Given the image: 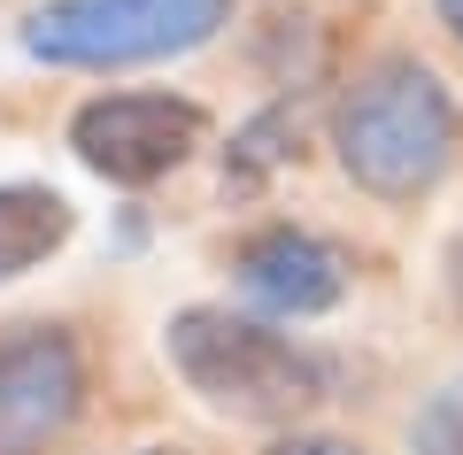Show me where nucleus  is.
Returning <instances> with one entry per match:
<instances>
[{"label":"nucleus","instance_id":"nucleus-9","mask_svg":"<svg viewBox=\"0 0 463 455\" xmlns=\"http://www.w3.org/2000/svg\"><path fill=\"white\" fill-rule=\"evenodd\" d=\"M410 448L417 455H463V378L425 393V409L410 417Z\"/></svg>","mask_w":463,"mask_h":455},{"label":"nucleus","instance_id":"nucleus-5","mask_svg":"<svg viewBox=\"0 0 463 455\" xmlns=\"http://www.w3.org/2000/svg\"><path fill=\"white\" fill-rule=\"evenodd\" d=\"M85 409V355L62 325L0 340V455H47Z\"/></svg>","mask_w":463,"mask_h":455},{"label":"nucleus","instance_id":"nucleus-2","mask_svg":"<svg viewBox=\"0 0 463 455\" xmlns=\"http://www.w3.org/2000/svg\"><path fill=\"white\" fill-rule=\"evenodd\" d=\"M163 355L209 409L248 417V424H286L301 409H317L332 386L309 347H294L286 332L232 317V309H178L163 325Z\"/></svg>","mask_w":463,"mask_h":455},{"label":"nucleus","instance_id":"nucleus-7","mask_svg":"<svg viewBox=\"0 0 463 455\" xmlns=\"http://www.w3.org/2000/svg\"><path fill=\"white\" fill-rule=\"evenodd\" d=\"M70 224H78V209L54 185H0V286L39 270L70 240Z\"/></svg>","mask_w":463,"mask_h":455},{"label":"nucleus","instance_id":"nucleus-8","mask_svg":"<svg viewBox=\"0 0 463 455\" xmlns=\"http://www.w3.org/2000/svg\"><path fill=\"white\" fill-rule=\"evenodd\" d=\"M294 139H301V109H270V116H255L240 139H232V163H224V194H255V185L270 178V170L294 155Z\"/></svg>","mask_w":463,"mask_h":455},{"label":"nucleus","instance_id":"nucleus-1","mask_svg":"<svg viewBox=\"0 0 463 455\" xmlns=\"http://www.w3.org/2000/svg\"><path fill=\"white\" fill-rule=\"evenodd\" d=\"M332 147H340V170L364 194L417 201L456 163V100L425 62L386 54L347 85L340 116H332Z\"/></svg>","mask_w":463,"mask_h":455},{"label":"nucleus","instance_id":"nucleus-10","mask_svg":"<svg viewBox=\"0 0 463 455\" xmlns=\"http://www.w3.org/2000/svg\"><path fill=\"white\" fill-rule=\"evenodd\" d=\"M270 455H364V448H347V440H325V432H294V440H279Z\"/></svg>","mask_w":463,"mask_h":455},{"label":"nucleus","instance_id":"nucleus-3","mask_svg":"<svg viewBox=\"0 0 463 455\" xmlns=\"http://www.w3.org/2000/svg\"><path fill=\"white\" fill-rule=\"evenodd\" d=\"M224 16L232 0H39L24 16V54L47 70H139L209 47Z\"/></svg>","mask_w":463,"mask_h":455},{"label":"nucleus","instance_id":"nucleus-6","mask_svg":"<svg viewBox=\"0 0 463 455\" xmlns=\"http://www.w3.org/2000/svg\"><path fill=\"white\" fill-rule=\"evenodd\" d=\"M240 286L270 317H325V309H340V293H347V262L317 232L279 224V232H255L240 247Z\"/></svg>","mask_w":463,"mask_h":455},{"label":"nucleus","instance_id":"nucleus-11","mask_svg":"<svg viewBox=\"0 0 463 455\" xmlns=\"http://www.w3.org/2000/svg\"><path fill=\"white\" fill-rule=\"evenodd\" d=\"M448 293H456V309H463V240L448 247Z\"/></svg>","mask_w":463,"mask_h":455},{"label":"nucleus","instance_id":"nucleus-12","mask_svg":"<svg viewBox=\"0 0 463 455\" xmlns=\"http://www.w3.org/2000/svg\"><path fill=\"white\" fill-rule=\"evenodd\" d=\"M440 24H448L456 39H463V0H440Z\"/></svg>","mask_w":463,"mask_h":455},{"label":"nucleus","instance_id":"nucleus-13","mask_svg":"<svg viewBox=\"0 0 463 455\" xmlns=\"http://www.w3.org/2000/svg\"><path fill=\"white\" fill-rule=\"evenodd\" d=\"M147 455H178V448H147Z\"/></svg>","mask_w":463,"mask_h":455},{"label":"nucleus","instance_id":"nucleus-4","mask_svg":"<svg viewBox=\"0 0 463 455\" xmlns=\"http://www.w3.org/2000/svg\"><path fill=\"white\" fill-rule=\"evenodd\" d=\"M209 139V116L178 93H100L70 116V147L78 163L109 185H155L178 163H194V147Z\"/></svg>","mask_w":463,"mask_h":455}]
</instances>
